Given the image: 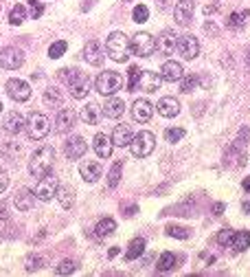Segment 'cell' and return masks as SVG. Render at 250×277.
Wrapping results in <instances>:
<instances>
[{"instance_id":"ba28073f","label":"cell","mask_w":250,"mask_h":277,"mask_svg":"<svg viewBox=\"0 0 250 277\" xmlns=\"http://www.w3.org/2000/svg\"><path fill=\"white\" fill-rule=\"evenodd\" d=\"M130 51H132L136 57H149L151 53L156 51V40L151 38L149 33L141 31V33H136V35L132 38V42H130Z\"/></svg>"},{"instance_id":"f546056e","label":"cell","mask_w":250,"mask_h":277,"mask_svg":"<svg viewBox=\"0 0 250 277\" xmlns=\"http://www.w3.org/2000/svg\"><path fill=\"white\" fill-rule=\"evenodd\" d=\"M143 251H145V240L143 238H134L130 242V246H127V251H125V260L127 262L138 260V257L143 255Z\"/></svg>"},{"instance_id":"8d00e7d4","label":"cell","mask_w":250,"mask_h":277,"mask_svg":"<svg viewBox=\"0 0 250 277\" xmlns=\"http://www.w3.org/2000/svg\"><path fill=\"white\" fill-rule=\"evenodd\" d=\"M24 20H27V9H24L22 5H16V7L9 11V22L14 27H18V25H22Z\"/></svg>"},{"instance_id":"d6986e66","label":"cell","mask_w":250,"mask_h":277,"mask_svg":"<svg viewBox=\"0 0 250 277\" xmlns=\"http://www.w3.org/2000/svg\"><path fill=\"white\" fill-rule=\"evenodd\" d=\"M93 148L99 159H110V154H112V138H110L108 134H103V132H99L95 138H93Z\"/></svg>"},{"instance_id":"1f68e13d","label":"cell","mask_w":250,"mask_h":277,"mask_svg":"<svg viewBox=\"0 0 250 277\" xmlns=\"http://www.w3.org/2000/svg\"><path fill=\"white\" fill-rule=\"evenodd\" d=\"M112 231H117V222H114L112 218H103V220L97 222V227H95L97 238H108Z\"/></svg>"},{"instance_id":"681fc988","label":"cell","mask_w":250,"mask_h":277,"mask_svg":"<svg viewBox=\"0 0 250 277\" xmlns=\"http://www.w3.org/2000/svg\"><path fill=\"white\" fill-rule=\"evenodd\" d=\"M217 9H219V3H217V0H213V5H206V7H204L206 14H215Z\"/></svg>"},{"instance_id":"11a10c76","label":"cell","mask_w":250,"mask_h":277,"mask_svg":"<svg viewBox=\"0 0 250 277\" xmlns=\"http://www.w3.org/2000/svg\"><path fill=\"white\" fill-rule=\"evenodd\" d=\"M243 189H246V191H250V178H243Z\"/></svg>"},{"instance_id":"7c38bea8","label":"cell","mask_w":250,"mask_h":277,"mask_svg":"<svg viewBox=\"0 0 250 277\" xmlns=\"http://www.w3.org/2000/svg\"><path fill=\"white\" fill-rule=\"evenodd\" d=\"M5 90H7V95L14 101H27L29 97H31V86H29L27 82H22V80H9L7 82V86H5Z\"/></svg>"},{"instance_id":"d4e9b609","label":"cell","mask_w":250,"mask_h":277,"mask_svg":"<svg viewBox=\"0 0 250 277\" xmlns=\"http://www.w3.org/2000/svg\"><path fill=\"white\" fill-rule=\"evenodd\" d=\"M75 112L70 110V108H62V110L57 112V119H55V123H57V132H68L72 130V125H75Z\"/></svg>"},{"instance_id":"ac0fdd59","label":"cell","mask_w":250,"mask_h":277,"mask_svg":"<svg viewBox=\"0 0 250 277\" xmlns=\"http://www.w3.org/2000/svg\"><path fill=\"white\" fill-rule=\"evenodd\" d=\"M86 141H84L81 136H70L68 141H66V156H68L70 161H77L81 159L84 154H86Z\"/></svg>"},{"instance_id":"603a6c76","label":"cell","mask_w":250,"mask_h":277,"mask_svg":"<svg viewBox=\"0 0 250 277\" xmlns=\"http://www.w3.org/2000/svg\"><path fill=\"white\" fill-rule=\"evenodd\" d=\"M132 128L130 125H125V123H121L114 128L112 132V146H117V148H125V146H130V141H132Z\"/></svg>"},{"instance_id":"b9f144b4","label":"cell","mask_w":250,"mask_h":277,"mask_svg":"<svg viewBox=\"0 0 250 277\" xmlns=\"http://www.w3.org/2000/svg\"><path fill=\"white\" fill-rule=\"evenodd\" d=\"M75 268H77V264L72 260H62L57 264V268H55V275H70V273H75Z\"/></svg>"},{"instance_id":"ffe728a7","label":"cell","mask_w":250,"mask_h":277,"mask_svg":"<svg viewBox=\"0 0 250 277\" xmlns=\"http://www.w3.org/2000/svg\"><path fill=\"white\" fill-rule=\"evenodd\" d=\"M185 75V71H182V64L180 62H164L162 64V68H160V77H162V82H180V77Z\"/></svg>"},{"instance_id":"816d5d0a","label":"cell","mask_w":250,"mask_h":277,"mask_svg":"<svg viewBox=\"0 0 250 277\" xmlns=\"http://www.w3.org/2000/svg\"><path fill=\"white\" fill-rule=\"evenodd\" d=\"M136 212H138V207H136V204H132V207H127V209H125V216H134Z\"/></svg>"},{"instance_id":"d590c367","label":"cell","mask_w":250,"mask_h":277,"mask_svg":"<svg viewBox=\"0 0 250 277\" xmlns=\"http://www.w3.org/2000/svg\"><path fill=\"white\" fill-rule=\"evenodd\" d=\"M198 86V75L196 73H189L180 77V93H191Z\"/></svg>"},{"instance_id":"f1b7e54d","label":"cell","mask_w":250,"mask_h":277,"mask_svg":"<svg viewBox=\"0 0 250 277\" xmlns=\"http://www.w3.org/2000/svg\"><path fill=\"white\" fill-rule=\"evenodd\" d=\"M55 196H57V200H59V204H62L64 209H70L72 204H75V189L68 187V185H64V187H57Z\"/></svg>"},{"instance_id":"6da1fadb","label":"cell","mask_w":250,"mask_h":277,"mask_svg":"<svg viewBox=\"0 0 250 277\" xmlns=\"http://www.w3.org/2000/svg\"><path fill=\"white\" fill-rule=\"evenodd\" d=\"M59 80L68 86V93L75 99H84L88 95L90 80H88V75L81 73L79 68H62L59 71Z\"/></svg>"},{"instance_id":"f35d334b","label":"cell","mask_w":250,"mask_h":277,"mask_svg":"<svg viewBox=\"0 0 250 277\" xmlns=\"http://www.w3.org/2000/svg\"><path fill=\"white\" fill-rule=\"evenodd\" d=\"M44 101L46 104H51V106H59L64 101V95L59 93L57 88H46L44 90Z\"/></svg>"},{"instance_id":"30bf717a","label":"cell","mask_w":250,"mask_h":277,"mask_svg":"<svg viewBox=\"0 0 250 277\" xmlns=\"http://www.w3.org/2000/svg\"><path fill=\"white\" fill-rule=\"evenodd\" d=\"M24 64V53L20 49H16V46H5L3 51H0V66L7 71H16L20 68Z\"/></svg>"},{"instance_id":"60d3db41","label":"cell","mask_w":250,"mask_h":277,"mask_svg":"<svg viewBox=\"0 0 250 277\" xmlns=\"http://www.w3.org/2000/svg\"><path fill=\"white\" fill-rule=\"evenodd\" d=\"M132 16H134V22H136V25H143V22H147V18H149V9L145 7V5H136Z\"/></svg>"},{"instance_id":"8fae6325","label":"cell","mask_w":250,"mask_h":277,"mask_svg":"<svg viewBox=\"0 0 250 277\" xmlns=\"http://www.w3.org/2000/svg\"><path fill=\"white\" fill-rule=\"evenodd\" d=\"M176 49L180 51V55L185 59H193V57H198V53H200V42H198L196 35L185 33V35H178Z\"/></svg>"},{"instance_id":"9f6ffc18","label":"cell","mask_w":250,"mask_h":277,"mask_svg":"<svg viewBox=\"0 0 250 277\" xmlns=\"http://www.w3.org/2000/svg\"><path fill=\"white\" fill-rule=\"evenodd\" d=\"M246 64H248V68H250V51H248V55H246Z\"/></svg>"},{"instance_id":"83f0119b","label":"cell","mask_w":250,"mask_h":277,"mask_svg":"<svg viewBox=\"0 0 250 277\" xmlns=\"http://www.w3.org/2000/svg\"><path fill=\"white\" fill-rule=\"evenodd\" d=\"M81 119L86 121L88 125H97L101 119V106L97 104H86L81 108Z\"/></svg>"},{"instance_id":"cb8c5ba5","label":"cell","mask_w":250,"mask_h":277,"mask_svg":"<svg viewBox=\"0 0 250 277\" xmlns=\"http://www.w3.org/2000/svg\"><path fill=\"white\" fill-rule=\"evenodd\" d=\"M123 112H125V104L119 97H110L106 101V106H103V114L108 119H119V117H123Z\"/></svg>"},{"instance_id":"ab89813d","label":"cell","mask_w":250,"mask_h":277,"mask_svg":"<svg viewBox=\"0 0 250 277\" xmlns=\"http://www.w3.org/2000/svg\"><path fill=\"white\" fill-rule=\"evenodd\" d=\"M167 236L169 238H178V240H187L191 233H189V229L185 227H178V225H169L167 227Z\"/></svg>"},{"instance_id":"bcb514c9","label":"cell","mask_w":250,"mask_h":277,"mask_svg":"<svg viewBox=\"0 0 250 277\" xmlns=\"http://www.w3.org/2000/svg\"><path fill=\"white\" fill-rule=\"evenodd\" d=\"M29 7H31V16L35 18V20L44 14V5H42L40 0H29Z\"/></svg>"},{"instance_id":"5b68a950","label":"cell","mask_w":250,"mask_h":277,"mask_svg":"<svg viewBox=\"0 0 250 277\" xmlns=\"http://www.w3.org/2000/svg\"><path fill=\"white\" fill-rule=\"evenodd\" d=\"M121 88H123V80H121V75L114 73V71H103L95 80V90L99 95H106V97L117 95Z\"/></svg>"},{"instance_id":"4dcf8cb0","label":"cell","mask_w":250,"mask_h":277,"mask_svg":"<svg viewBox=\"0 0 250 277\" xmlns=\"http://www.w3.org/2000/svg\"><path fill=\"white\" fill-rule=\"evenodd\" d=\"M248 16H250V11H233L226 20V27L230 31H239V29H243V25H246Z\"/></svg>"},{"instance_id":"277c9868","label":"cell","mask_w":250,"mask_h":277,"mask_svg":"<svg viewBox=\"0 0 250 277\" xmlns=\"http://www.w3.org/2000/svg\"><path fill=\"white\" fill-rule=\"evenodd\" d=\"M248 136H250V130L243 128L239 132V136L235 138V143L226 150V154H224V165H226V167L243 163V159H246V141H248Z\"/></svg>"},{"instance_id":"484cf974","label":"cell","mask_w":250,"mask_h":277,"mask_svg":"<svg viewBox=\"0 0 250 277\" xmlns=\"http://www.w3.org/2000/svg\"><path fill=\"white\" fill-rule=\"evenodd\" d=\"M3 128L5 132H9V134H18L22 128H24V117L20 112H9L7 117H5V121H3Z\"/></svg>"},{"instance_id":"9c48e42d","label":"cell","mask_w":250,"mask_h":277,"mask_svg":"<svg viewBox=\"0 0 250 277\" xmlns=\"http://www.w3.org/2000/svg\"><path fill=\"white\" fill-rule=\"evenodd\" d=\"M57 178L53 176L51 172L48 174H44V176L40 178V183L35 185V189H33V194H35V198L38 200H44V202H48L51 198H55V191H57Z\"/></svg>"},{"instance_id":"836d02e7","label":"cell","mask_w":250,"mask_h":277,"mask_svg":"<svg viewBox=\"0 0 250 277\" xmlns=\"http://www.w3.org/2000/svg\"><path fill=\"white\" fill-rule=\"evenodd\" d=\"M121 172H123V161H117V163L112 165V170H110V174H108V187L110 189H114L121 183Z\"/></svg>"},{"instance_id":"db71d44e","label":"cell","mask_w":250,"mask_h":277,"mask_svg":"<svg viewBox=\"0 0 250 277\" xmlns=\"http://www.w3.org/2000/svg\"><path fill=\"white\" fill-rule=\"evenodd\" d=\"M241 209H243V212H246V214H250V200L243 202V204H241Z\"/></svg>"},{"instance_id":"7bdbcfd3","label":"cell","mask_w":250,"mask_h":277,"mask_svg":"<svg viewBox=\"0 0 250 277\" xmlns=\"http://www.w3.org/2000/svg\"><path fill=\"white\" fill-rule=\"evenodd\" d=\"M233 238H235V231H233V229H224V231L217 233V244L230 246V244H233Z\"/></svg>"},{"instance_id":"9a60e30c","label":"cell","mask_w":250,"mask_h":277,"mask_svg":"<svg viewBox=\"0 0 250 277\" xmlns=\"http://www.w3.org/2000/svg\"><path fill=\"white\" fill-rule=\"evenodd\" d=\"M84 59H86L90 66H101L103 64V46H101V42L90 40L88 44L84 46Z\"/></svg>"},{"instance_id":"5bb4252c","label":"cell","mask_w":250,"mask_h":277,"mask_svg":"<svg viewBox=\"0 0 250 277\" xmlns=\"http://www.w3.org/2000/svg\"><path fill=\"white\" fill-rule=\"evenodd\" d=\"M162 84L160 73H154V71H141V77H138L136 90H145V93H156Z\"/></svg>"},{"instance_id":"7dc6e473","label":"cell","mask_w":250,"mask_h":277,"mask_svg":"<svg viewBox=\"0 0 250 277\" xmlns=\"http://www.w3.org/2000/svg\"><path fill=\"white\" fill-rule=\"evenodd\" d=\"M9 187V174L3 170V167H0V194H3L5 189Z\"/></svg>"},{"instance_id":"8992f818","label":"cell","mask_w":250,"mask_h":277,"mask_svg":"<svg viewBox=\"0 0 250 277\" xmlns=\"http://www.w3.org/2000/svg\"><path fill=\"white\" fill-rule=\"evenodd\" d=\"M24 128H27L29 138H33V141H40V138H44V136L48 134V130H51V121L46 119V114L31 112V114H29V119L24 121Z\"/></svg>"},{"instance_id":"4fadbf2b","label":"cell","mask_w":250,"mask_h":277,"mask_svg":"<svg viewBox=\"0 0 250 277\" xmlns=\"http://www.w3.org/2000/svg\"><path fill=\"white\" fill-rule=\"evenodd\" d=\"M193 11H196V3L193 0H178L174 7V18L180 27H187L193 18Z\"/></svg>"},{"instance_id":"7402d4cb","label":"cell","mask_w":250,"mask_h":277,"mask_svg":"<svg viewBox=\"0 0 250 277\" xmlns=\"http://www.w3.org/2000/svg\"><path fill=\"white\" fill-rule=\"evenodd\" d=\"M156 110H158L160 117L172 119V117H176V114L180 112V104H178V99H174V97H162L160 101H158Z\"/></svg>"},{"instance_id":"7a4b0ae2","label":"cell","mask_w":250,"mask_h":277,"mask_svg":"<svg viewBox=\"0 0 250 277\" xmlns=\"http://www.w3.org/2000/svg\"><path fill=\"white\" fill-rule=\"evenodd\" d=\"M53 161H55V150L51 146H42L35 150L31 154V159H29V172H31L35 178H42L44 174L51 172Z\"/></svg>"},{"instance_id":"d6a6232c","label":"cell","mask_w":250,"mask_h":277,"mask_svg":"<svg viewBox=\"0 0 250 277\" xmlns=\"http://www.w3.org/2000/svg\"><path fill=\"white\" fill-rule=\"evenodd\" d=\"M230 249L237 251V253L250 249V231H239V233L235 231V238H233V244H230Z\"/></svg>"},{"instance_id":"4316f807","label":"cell","mask_w":250,"mask_h":277,"mask_svg":"<svg viewBox=\"0 0 250 277\" xmlns=\"http://www.w3.org/2000/svg\"><path fill=\"white\" fill-rule=\"evenodd\" d=\"M33 198H35V194L31 189H20L16 194V198H14L16 209H20V212H29V209H33Z\"/></svg>"},{"instance_id":"e575fe53","label":"cell","mask_w":250,"mask_h":277,"mask_svg":"<svg viewBox=\"0 0 250 277\" xmlns=\"http://www.w3.org/2000/svg\"><path fill=\"white\" fill-rule=\"evenodd\" d=\"M176 266V255L169 251H164L160 257H158V270H162V273H167V270H172Z\"/></svg>"},{"instance_id":"2e32d148","label":"cell","mask_w":250,"mask_h":277,"mask_svg":"<svg viewBox=\"0 0 250 277\" xmlns=\"http://www.w3.org/2000/svg\"><path fill=\"white\" fill-rule=\"evenodd\" d=\"M176 44H178V35H176L172 29H164V31L160 33V38L156 40V49L162 53V55H172Z\"/></svg>"},{"instance_id":"e0dca14e","label":"cell","mask_w":250,"mask_h":277,"mask_svg":"<svg viewBox=\"0 0 250 277\" xmlns=\"http://www.w3.org/2000/svg\"><path fill=\"white\" fill-rule=\"evenodd\" d=\"M132 114L138 123H147L151 119V114H154V106H151L147 99H136L132 106Z\"/></svg>"},{"instance_id":"44dd1931","label":"cell","mask_w":250,"mask_h":277,"mask_svg":"<svg viewBox=\"0 0 250 277\" xmlns=\"http://www.w3.org/2000/svg\"><path fill=\"white\" fill-rule=\"evenodd\" d=\"M79 174L84 176V180L95 183V180L101 178V163L99 161H84V163L79 165Z\"/></svg>"},{"instance_id":"f5cc1de1","label":"cell","mask_w":250,"mask_h":277,"mask_svg":"<svg viewBox=\"0 0 250 277\" xmlns=\"http://www.w3.org/2000/svg\"><path fill=\"white\" fill-rule=\"evenodd\" d=\"M119 255V246H112V249L108 251V257H117Z\"/></svg>"},{"instance_id":"f6af8a7d","label":"cell","mask_w":250,"mask_h":277,"mask_svg":"<svg viewBox=\"0 0 250 277\" xmlns=\"http://www.w3.org/2000/svg\"><path fill=\"white\" fill-rule=\"evenodd\" d=\"M130 82H127V88H130V93L136 90V84H138V77H141V71H138V66H130Z\"/></svg>"},{"instance_id":"c3c4849f","label":"cell","mask_w":250,"mask_h":277,"mask_svg":"<svg viewBox=\"0 0 250 277\" xmlns=\"http://www.w3.org/2000/svg\"><path fill=\"white\" fill-rule=\"evenodd\" d=\"M40 266H42L40 257H29V260H27V270H38Z\"/></svg>"},{"instance_id":"52a82bcc","label":"cell","mask_w":250,"mask_h":277,"mask_svg":"<svg viewBox=\"0 0 250 277\" xmlns=\"http://www.w3.org/2000/svg\"><path fill=\"white\" fill-rule=\"evenodd\" d=\"M154 148H156V136L151 134L149 130L138 132V134L132 136V141H130V150H132V154L136 156V159L149 156L151 152H154Z\"/></svg>"},{"instance_id":"3957f363","label":"cell","mask_w":250,"mask_h":277,"mask_svg":"<svg viewBox=\"0 0 250 277\" xmlns=\"http://www.w3.org/2000/svg\"><path fill=\"white\" fill-rule=\"evenodd\" d=\"M106 53L114 59V62H127V57H130V53H132L127 35L123 31L110 33L108 40H106Z\"/></svg>"},{"instance_id":"6f0895ef","label":"cell","mask_w":250,"mask_h":277,"mask_svg":"<svg viewBox=\"0 0 250 277\" xmlns=\"http://www.w3.org/2000/svg\"><path fill=\"white\" fill-rule=\"evenodd\" d=\"M0 112H3V101H0Z\"/></svg>"},{"instance_id":"f907efd6","label":"cell","mask_w":250,"mask_h":277,"mask_svg":"<svg viewBox=\"0 0 250 277\" xmlns=\"http://www.w3.org/2000/svg\"><path fill=\"white\" fill-rule=\"evenodd\" d=\"M222 212H224V202H215V204H213V214H215V216H222Z\"/></svg>"},{"instance_id":"74e56055","label":"cell","mask_w":250,"mask_h":277,"mask_svg":"<svg viewBox=\"0 0 250 277\" xmlns=\"http://www.w3.org/2000/svg\"><path fill=\"white\" fill-rule=\"evenodd\" d=\"M66 49H68V42L66 40H57L51 44V49H48V55H51V59H59L66 53Z\"/></svg>"},{"instance_id":"ee69618b","label":"cell","mask_w":250,"mask_h":277,"mask_svg":"<svg viewBox=\"0 0 250 277\" xmlns=\"http://www.w3.org/2000/svg\"><path fill=\"white\" fill-rule=\"evenodd\" d=\"M187 132L182 130V128H167L164 130V138H167V143H176V141H180L182 136H185Z\"/></svg>"}]
</instances>
